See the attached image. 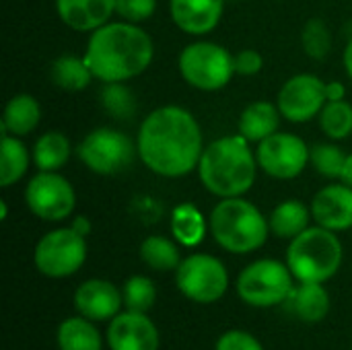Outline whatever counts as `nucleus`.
Masks as SVG:
<instances>
[{
    "mask_svg": "<svg viewBox=\"0 0 352 350\" xmlns=\"http://www.w3.org/2000/svg\"><path fill=\"white\" fill-rule=\"evenodd\" d=\"M340 182L352 188V153L346 155V161H344V167H342V173H340Z\"/></svg>",
    "mask_w": 352,
    "mask_h": 350,
    "instance_id": "39",
    "label": "nucleus"
},
{
    "mask_svg": "<svg viewBox=\"0 0 352 350\" xmlns=\"http://www.w3.org/2000/svg\"><path fill=\"white\" fill-rule=\"evenodd\" d=\"M29 210L43 221H62L74 210V190L70 182L56 171H39L25 190Z\"/></svg>",
    "mask_w": 352,
    "mask_h": 350,
    "instance_id": "11",
    "label": "nucleus"
},
{
    "mask_svg": "<svg viewBox=\"0 0 352 350\" xmlns=\"http://www.w3.org/2000/svg\"><path fill=\"white\" fill-rule=\"evenodd\" d=\"M134 151L138 149H134L132 140L124 132L111 128L93 130L78 144L80 161L99 175H113L128 169L134 161Z\"/></svg>",
    "mask_w": 352,
    "mask_h": 350,
    "instance_id": "10",
    "label": "nucleus"
},
{
    "mask_svg": "<svg viewBox=\"0 0 352 350\" xmlns=\"http://www.w3.org/2000/svg\"><path fill=\"white\" fill-rule=\"evenodd\" d=\"M124 303V295L109 281H85L74 293V309L91 322L113 320Z\"/></svg>",
    "mask_w": 352,
    "mask_h": 350,
    "instance_id": "15",
    "label": "nucleus"
},
{
    "mask_svg": "<svg viewBox=\"0 0 352 350\" xmlns=\"http://www.w3.org/2000/svg\"><path fill=\"white\" fill-rule=\"evenodd\" d=\"M293 272L278 260H258L241 270L237 295L252 307H274L287 301L293 291Z\"/></svg>",
    "mask_w": 352,
    "mask_h": 350,
    "instance_id": "6",
    "label": "nucleus"
},
{
    "mask_svg": "<svg viewBox=\"0 0 352 350\" xmlns=\"http://www.w3.org/2000/svg\"><path fill=\"white\" fill-rule=\"evenodd\" d=\"M326 95H328V101H342L346 97V89L342 83L338 80H332L326 85Z\"/></svg>",
    "mask_w": 352,
    "mask_h": 350,
    "instance_id": "37",
    "label": "nucleus"
},
{
    "mask_svg": "<svg viewBox=\"0 0 352 350\" xmlns=\"http://www.w3.org/2000/svg\"><path fill=\"white\" fill-rule=\"evenodd\" d=\"M225 0H171L173 23L192 35H202L212 31L223 14Z\"/></svg>",
    "mask_w": 352,
    "mask_h": 350,
    "instance_id": "17",
    "label": "nucleus"
},
{
    "mask_svg": "<svg viewBox=\"0 0 352 350\" xmlns=\"http://www.w3.org/2000/svg\"><path fill=\"white\" fill-rule=\"evenodd\" d=\"M328 103L326 83L314 74H297L289 78L278 93V109L289 122H309Z\"/></svg>",
    "mask_w": 352,
    "mask_h": 350,
    "instance_id": "13",
    "label": "nucleus"
},
{
    "mask_svg": "<svg viewBox=\"0 0 352 350\" xmlns=\"http://www.w3.org/2000/svg\"><path fill=\"white\" fill-rule=\"evenodd\" d=\"M179 72L200 91H219L229 85L235 74V64L225 47L212 41H196L182 52Z\"/></svg>",
    "mask_w": 352,
    "mask_h": 350,
    "instance_id": "7",
    "label": "nucleus"
},
{
    "mask_svg": "<svg viewBox=\"0 0 352 350\" xmlns=\"http://www.w3.org/2000/svg\"><path fill=\"white\" fill-rule=\"evenodd\" d=\"M56 8L70 29L95 31L111 19L116 0H56Z\"/></svg>",
    "mask_w": 352,
    "mask_h": 350,
    "instance_id": "18",
    "label": "nucleus"
},
{
    "mask_svg": "<svg viewBox=\"0 0 352 350\" xmlns=\"http://www.w3.org/2000/svg\"><path fill=\"white\" fill-rule=\"evenodd\" d=\"M344 66H346V72H349V76L352 78V39L349 41V45H346V52H344Z\"/></svg>",
    "mask_w": 352,
    "mask_h": 350,
    "instance_id": "40",
    "label": "nucleus"
},
{
    "mask_svg": "<svg viewBox=\"0 0 352 350\" xmlns=\"http://www.w3.org/2000/svg\"><path fill=\"white\" fill-rule=\"evenodd\" d=\"M342 264V243L326 227H307L287 250V266L299 283H326Z\"/></svg>",
    "mask_w": 352,
    "mask_h": 350,
    "instance_id": "5",
    "label": "nucleus"
},
{
    "mask_svg": "<svg viewBox=\"0 0 352 350\" xmlns=\"http://www.w3.org/2000/svg\"><path fill=\"white\" fill-rule=\"evenodd\" d=\"M270 225L264 215L248 200L225 198L210 215L214 241L231 254H250L260 250L268 239Z\"/></svg>",
    "mask_w": 352,
    "mask_h": 350,
    "instance_id": "4",
    "label": "nucleus"
},
{
    "mask_svg": "<svg viewBox=\"0 0 352 350\" xmlns=\"http://www.w3.org/2000/svg\"><path fill=\"white\" fill-rule=\"evenodd\" d=\"M177 289L196 303L219 301L229 287V274L221 260L208 254H194L182 260L175 270Z\"/></svg>",
    "mask_w": 352,
    "mask_h": 350,
    "instance_id": "9",
    "label": "nucleus"
},
{
    "mask_svg": "<svg viewBox=\"0 0 352 350\" xmlns=\"http://www.w3.org/2000/svg\"><path fill=\"white\" fill-rule=\"evenodd\" d=\"M58 347L60 350H101L103 340L97 326L82 318H68L58 328Z\"/></svg>",
    "mask_w": 352,
    "mask_h": 350,
    "instance_id": "22",
    "label": "nucleus"
},
{
    "mask_svg": "<svg viewBox=\"0 0 352 350\" xmlns=\"http://www.w3.org/2000/svg\"><path fill=\"white\" fill-rule=\"evenodd\" d=\"M270 231L283 239H295L309 227V210L303 202L287 200L278 204L270 215Z\"/></svg>",
    "mask_w": 352,
    "mask_h": 350,
    "instance_id": "23",
    "label": "nucleus"
},
{
    "mask_svg": "<svg viewBox=\"0 0 352 350\" xmlns=\"http://www.w3.org/2000/svg\"><path fill=\"white\" fill-rule=\"evenodd\" d=\"M29 167V153L25 144L10 134H2V146H0V184L2 188L12 186L19 182Z\"/></svg>",
    "mask_w": 352,
    "mask_h": 350,
    "instance_id": "26",
    "label": "nucleus"
},
{
    "mask_svg": "<svg viewBox=\"0 0 352 350\" xmlns=\"http://www.w3.org/2000/svg\"><path fill=\"white\" fill-rule=\"evenodd\" d=\"M214 350H264V347L243 330H229L217 340Z\"/></svg>",
    "mask_w": 352,
    "mask_h": 350,
    "instance_id": "35",
    "label": "nucleus"
},
{
    "mask_svg": "<svg viewBox=\"0 0 352 350\" xmlns=\"http://www.w3.org/2000/svg\"><path fill=\"white\" fill-rule=\"evenodd\" d=\"M50 76L54 80V85L58 89L64 91H82L89 87L93 72L89 68V64L85 62V58H76V56H60L52 68H50Z\"/></svg>",
    "mask_w": 352,
    "mask_h": 350,
    "instance_id": "24",
    "label": "nucleus"
},
{
    "mask_svg": "<svg viewBox=\"0 0 352 350\" xmlns=\"http://www.w3.org/2000/svg\"><path fill=\"white\" fill-rule=\"evenodd\" d=\"M301 39H303V47H305L307 56L314 60H324L332 47L330 29L326 27V23L322 19H311L305 25Z\"/></svg>",
    "mask_w": 352,
    "mask_h": 350,
    "instance_id": "32",
    "label": "nucleus"
},
{
    "mask_svg": "<svg viewBox=\"0 0 352 350\" xmlns=\"http://www.w3.org/2000/svg\"><path fill=\"white\" fill-rule=\"evenodd\" d=\"M256 159L268 175L276 179H293L305 169L311 151L299 136L274 132L260 142Z\"/></svg>",
    "mask_w": 352,
    "mask_h": 350,
    "instance_id": "12",
    "label": "nucleus"
},
{
    "mask_svg": "<svg viewBox=\"0 0 352 350\" xmlns=\"http://www.w3.org/2000/svg\"><path fill=\"white\" fill-rule=\"evenodd\" d=\"M136 149L142 163L163 177L188 175L204 151L196 118L177 105L159 107L142 122Z\"/></svg>",
    "mask_w": 352,
    "mask_h": 350,
    "instance_id": "1",
    "label": "nucleus"
},
{
    "mask_svg": "<svg viewBox=\"0 0 352 350\" xmlns=\"http://www.w3.org/2000/svg\"><path fill=\"white\" fill-rule=\"evenodd\" d=\"M39 118L41 109L37 99L31 95H16L6 103L0 128L4 134L25 136L39 124Z\"/></svg>",
    "mask_w": 352,
    "mask_h": 350,
    "instance_id": "21",
    "label": "nucleus"
},
{
    "mask_svg": "<svg viewBox=\"0 0 352 350\" xmlns=\"http://www.w3.org/2000/svg\"><path fill=\"white\" fill-rule=\"evenodd\" d=\"M245 136H225L210 142L200 157L198 171L204 188L221 198L245 194L256 179V157Z\"/></svg>",
    "mask_w": 352,
    "mask_h": 350,
    "instance_id": "3",
    "label": "nucleus"
},
{
    "mask_svg": "<svg viewBox=\"0 0 352 350\" xmlns=\"http://www.w3.org/2000/svg\"><path fill=\"white\" fill-rule=\"evenodd\" d=\"M280 109L268 101H256L248 105L239 118V134L252 142H262L264 138L278 132Z\"/></svg>",
    "mask_w": 352,
    "mask_h": 350,
    "instance_id": "20",
    "label": "nucleus"
},
{
    "mask_svg": "<svg viewBox=\"0 0 352 350\" xmlns=\"http://www.w3.org/2000/svg\"><path fill=\"white\" fill-rule=\"evenodd\" d=\"M140 258L153 270H177V266L182 264L177 245L161 235H153L142 241Z\"/></svg>",
    "mask_w": 352,
    "mask_h": 350,
    "instance_id": "27",
    "label": "nucleus"
},
{
    "mask_svg": "<svg viewBox=\"0 0 352 350\" xmlns=\"http://www.w3.org/2000/svg\"><path fill=\"white\" fill-rule=\"evenodd\" d=\"M311 215L320 227L330 231H344L352 227V188L334 184L320 190L311 202Z\"/></svg>",
    "mask_w": 352,
    "mask_h": 350,
    "instance_id": "16",
    "label": "nucleus"
},
{
    "mask_svg": "<svg viewBox=\"0 0 352 350\" xmlns=\"http://www.w3.org/2000/svg\"><path fill=\"white\" fill-rule=\"evenodd\" d=\"M233 64H235V72L243 74V76H252L258 74L262 70V56L256 50H243L237 56H233Z\"/></svg>",
    "mask_w": 352,
    "mask_h": 350,
    "instance_id": "36",
    "label": "nucleus"
},
{
    "mask_svg": "<svg viewBox=\"0 0 352 350\" xmlns=\"http://www.w3.org/2000/svg\"><path fill=\"white\" fill-rule=\"evenodd\" d=\"M171 229H173L175 237L184 245H196L204 237V221H202V215L194 206L184 204V206H179L173 212Z\"/></svg>",
    "mask_w": 352,
    "mask_h": 350,
    "instance_id": "29",
    "label": "nucleus"
},
{
    "mask_svg": "<svg viewBox=\"0 0 352 350\" xmlns=\"http://www.w3.org/2000/svg\"><path fill=\"white\" fill-rule=\"evenodd\" d=\"M33 260L37 270L47 278L72 276L87 260V241L72 227L50 231L39 239Z\"/></svg>",
    "mask_w": 352,
    "mask_h": 350,
    "instance_id": "8",
    "label": "nucleus"
},
{
    "mask_svg": "<svg viewBox=\"0 0 352 350\" xmlns=\"http://www.w3.org/2000/svg\"><path fill=\"white\" fill-rule=\"evenodd\" d=\"M122 295H124L126 309L136 311V314H148V309L157 301V289H155L153 281L146 276L128 278L124 289H122Z\"/></svg>",
    "mask_w": 352,
    "mask_h": 350,
    "instance_id": "30",
    "label": "nucleus"
},
{
    "mask_svg": "<svg viewBox=\"0 0 352 350\" xmlns=\"http://www.w3.org/2000/svg\"><path fill=\"white\" fill-rule=\"evenodd\" d=\"M311 161H314L316 169L322 175H326V177H338L340 179V173H342L346 155L338 146H334V144H318V146L311 149Z\"/></svg>",
    "mask_w": 352,
    "mask_h": 350,
    "instance_id": "33",
    "label": "nucleus"
},
{
    "mask_svg": "<svg viewBox=\"0 0 352 350\" xmlns=\"http://www.w3.org/2000/svg\"><path fill=\"white\" fill-rule=\"evenodd\" d=\"M157 0H116V12L128 23H142L153 17Z\"/></svg>",
    "mask_w": 352,
    "mask_h": 350,
    "instance_id": "34",
    "label": "nucleus"
},
{
    "mask_svg": "<svg viewBox=\"0 0 352 350\" xmlns=\"http://www.w3.org/2000/svg\"><path fill=\"white\" fill-rule=\"evenodd\" d=\"M153 41L136 23H105L95 29L85 62L95 78L103 83H124L142 74L153 62Z\"/></svg>",
    "mask_w": 352,
    "mask_h": 350,
    "instance_id": "2",
    "label": "nucleus"
},
{
    "mask_svg": "<svg viewBox=\"0 0 352 350\" xmlns=\"http://www.w3.org/2000/svg\"><path fill=\"white\" fill-rule=\"evenodd\" d=\"M70 157V142L62 132H45L33 146V161L39 171H58Z\"/></svg>",
    "mask_w": 352,
    "mask_h": 350,
    "instance_id": "25",
    "label": "nucleus"
},
{
    "mask_svg": "<svg viewBox=\"0 0 352 350\" xmlns=\"http://www.w3.org/2000/svg\"><path fill=\"white\" fill-rule=\"evenodd\" d=\"M285 307L297 320L305 324H318L330 314V295L322 283H301L299 287H293Z\"/></svg>",
    "mask_w": 352,
    "mask_h": 350,
    "instance_id": "19",
    "label": "nucleus"
},
{
    "mask_svg": "<svg viewBox=\"0 0 352 350\" xmlns=\"http://www.w3.org/2000/svg\"><path fill=\"white\" fill-rule=\"evenodd\" d=\"M320 124H322V130L330 138H334V140L346 138L352 132V105L346 103L344 99L328 101L322 109Z\"/></svg>",
    "mask_w": 352,
    "mask_h": 350,
    "instance_id": "28",
    "label": "nucleus"
},
{
    "mask_svg": "<svg viewBox=\"0 0 352 350\" xmlns=\"http://www.w3.org/2000/svg\"><path fill=\"white\" fill-rule=\"evenodd\" d=\"M72 229H74L76 233H80L82 237H87V235L91 233V223H89L87 217H76L74 223H72Z\"/></svg>",
    "mask_w": 352,
    "mask_h": 350,
    "instance_id": "38",
    "label": "nucleus"
},
{
    "mask_svg": "<svg viewBox=\"0 0 352 350\" xmlns=\"http://www.w3.org/2000/svg\"><path fill=\"white\" fill-rule=\"evenodd\" d=\"M109 350H159V332L146 314L124 311L109 320Z\"/></svg>",
    "mask_w": 352,
    "mask_h": 350,
    "instance_id": "14",
    "label": "nucleus"
},
{
    "mask_svg": "<svg viewBox=\"0 0 352 350\" xmlns=\"http://www.w3.org/2000/svg\"><path fill=\"white\" fill-rule=\"evenodd\" d=\"M101 101L103 107L118 120H128L136 111L134 95L120 83H105L101 91Z\"/></svg>",
    "mask_w": 352,
    "mask_h": 350,
    "instance_id": "31",
    "label": "nucleus"
}]
</instances>
